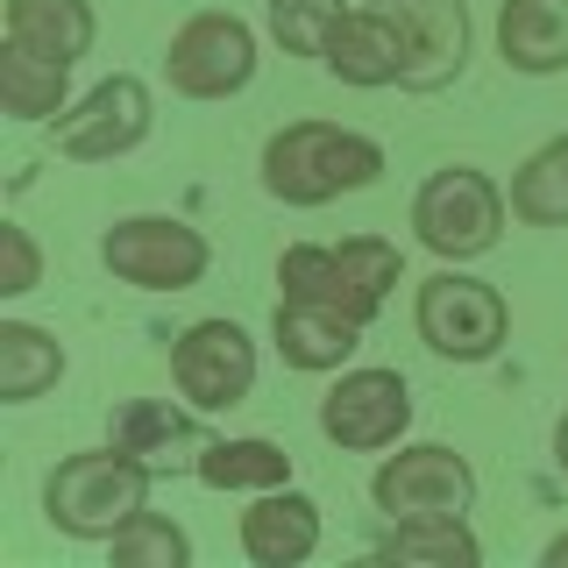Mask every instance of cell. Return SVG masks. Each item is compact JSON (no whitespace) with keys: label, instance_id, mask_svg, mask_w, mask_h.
<instances>
[{"label":"cell","instance_id":"25","mask_svg":"<svg viewBox=\"0 0 568 568\" xmlns=\"http://www.w3.org/2000/svg\"><path fill=\"white\" fill-rule=\"evenodd\" d=\"M0 298H29L36 284H43V248H36V235L22 221H0Z\"/></svg>","mask_w":568,"mask_h":568},{"label":"cell","instance_id":"10","mask_svg":"<svg viewBox=\"0 0 568 568\" xmlns=\"http://www.w3.org/2000/svg\"><path fill=\"white\" fill-rule=\"evenodd\" d=\"M171 384L192 413H235L256 390V342L235 320H192L171 342Z\"/></svg>","mask_w":568,"mask_h":568},{"label":"cell","instance_id":"12","mask_svg":"<svg viewBox=\"0 0 568 568\" xmlns=\"http://www.w3.org/2000/svg\"><path fill=\"white\" fill-rule=\"evenodd\" d=\"M405 43V93H448L469 71V8L462 0H369Z\"/></svg>","mask_w":568,"mask_h":568},{"label":"cell","instance_id":"1","mask_svg":"<svg viewBox=\"0 0 568 568\" xmlns=\"http://www.w3.org/2000/svg\"><path fill=\"white\" fill-rule=\"evenodd\" d=\"M377 178H384V142L363 129H342V121H284L263 142V192L298 213L369 192Z\"/></svg>","mask_w":568,"mask_h":568},{"label":"cell","instance_id":"8","mask_svg":"<svg viewBox=\"0 0 568 568\" xmlns=\"http://www.w3.org/2000/svg\"><path fill=\"white\" fill-rule=\"evenodd\" d=\"M156 129V100L150 85L135 79V71H114V79H100L85 100H71L58 121H50V150L64 156V164H114V156L142 150Z\"/></svg>","mask_w":568,"mask_h":568},{"label":"cell","instance_id":"23","mask_svg":"<svg viewBox=\"0 0 568 568\" xmlns=\"http://www.w3.org/2000/svg\"><path fill=\"white\" fill-rule=\"evenodd\" d=\"M106 555H114V568H192V532L164 511H142L106 540Z\"/></svg>","mask_w":568,"mask_h":568},{"label":"cell","instance_id":"14","mask_svg":"<svg viewBox=\"0 0 568 568\" xmlns=\"http://www.w3.org/2000/svg\"><path fill=\"white\" fill-rule=\"evenodd\" d=\"M242 555L256 568H298L320 555V505L306 490L277 484V490H256V505L242 511Z\"/></svg>","mask_w":568,"mask_h":568},{"label":"cell","instance_id":"7","mask_svg":"<svg viewBox=\"0 0 568 568\" xmlns=\"http://www.w3.org/2000/svg\"><path fill=\"white\" fill-rule=\"evenodd\" d=\"M164 79L178 100H235L256 79V29L227 8H200L171 29Z\"/></svg>","mask_w":568,"mask_h":568},{"label":"cell","instance_id":"5","mask_svg":"<svg viewBox=\"0 0 568 568\" xmlns=\"http://www.w3.org/2000/svg\"><path fill=\"white\" fill-rule=\"evenodd\" d=\"M413 327L440 363H490L511 334V306H505L497 284L469 277L462 263H440L413 292Z\"/></svg>","mask_w":568,"mask_h":568},{"label":"cell","instance_id":"17","mask_svg":"<svg viewBox=\"0 0 568 568\" xmlns=\"http://www.w3.org/2000/svg\"><path fill=\"white\" fill-rule=\"evenodd\" d=\"M100 36L93 0H8V43L36 50V58L79 64Z\"/></svg>","mask_w":568,"mask_h":568},{"label":"cell","instance_id":"27","mask_svg":"<svg viewBox=\"0 0 568 568\" xmlns=\"http://www.w3.org/2000/svg\"><path fill=\"white\" fill-rule=\"evenodd\" d=\"M540 561H547V568H568V532H555V540L540 547Z\"/></svg>","mask_w":568,"mask_h":568},{"label":"cell","instance_id":"4","mask_svg":"<svg viewBox=\"0 0 568 568\" xmlns=\"http://www.w3.org/2000/svg\"><path fill=\"white\" fill-rule=\"evenodd\" d=\"M505 221H511V192L476 164H448L413 192V235H419V248H434L440 263L490 256V248L505 242Z\"/></svg>","mask_w":568,"mask_h":568},{"label":"cell","instance_id":"19","mask_svg":"<svg viewBox=\"0 0 568 568\" xmlns=\"http://www.w3.org/2000/svg\"><path fill=\"white\" fill-rule=\"evenodd\" d=\"M71 106V64L0 43V114L8 121H58Z\"/></svg>","mask_w":568,"mask_h":568},{"label":"cell","instance_id":"21","mask_svg":"<svg viewBox=\"0 0 568 568\" xmlns=\"http://www.w3.org/2000/svg\"><path fill=\"white\" fill-rule=\"evenodd\" d=\"M377 561L398 568H476L484 540L469 532V519H390V532L377 540Z\"/></svg>","mask_w":568,"mask_h":568},{"label":"cell","instance_id":"20","mask_svg":"<svg viewBox=\"0 0 568 568\" xmlns=\"http://www.w3.org/2000/svg\"><path fill=\"white\" fill-rule=\"evenodd\" d=\"M192 476H200L206 490H248L256 497V490L292 484V455L263 434H235V440H206L200 462H192Z\"/></svg>","mask_w":568,"mask_h":568},{"label":"cell","instance_id":"22","mask_svg":"<svg viewBox=\"0 0 568 568\" xmlns=\"http://www.w3.org/2000/svg\"><path fill=\"white\" fill-rule=\"evenodd\" d=\"M511 221L519 227H568V129L511 171Z\"/></svg>","mask_w":568,"mask_h":568},{"label":"cell","instance_id":"11","mask_svg":"<svg viewBox=\"0 0 568 568\" xmlns=\"http://www.w3.org/2000/svg\"><path fill=\"white\" fill-rule=\"evenodd\" d=\"M413 426V384L398 369H342L320 398V434L342 455H384Z\"/></svg>","mask_w":568,"mask_h":568},{"label":"cell","instance_id":"18","mask_svg":"<svg viewBox=\"0 0 568 568\" xmlns=\"http://www.w3.org/2000/svg\"><path fill=\"white\" fill-rule=\"evenodd\" d=\"M64 377V342L36 320H0V405H36Z\"/></svg>","mask_w":568,"mask_h":568},{"label":"cell","instance_id":"6","mask_svg":"<svg viewBox=\"0 0 568 568\" xmlns=\"http://www.w3.org/2000/svg\"><path fill=\"white\" fill-rule=\"evenodd\" d=\"M100 263L135 292H192L213 271V242L178 213H129L100 235Z\"/></svg>","mask_w":568,"mask_h":568},{"label":"cell","instance_id":"9","mask_svg":"<svg viewBox=\"0 0 568 568\" xmlns=\"http://www.w3.org/2000/svg\"><path fill=\"white\" fill-rule=\"evenodd\" d=\"M369 505H377L384 519H469L476 469H469V455L440 448V440H413V448L377 462Z\"/></svg>","mask_w":568,"mask_h":568},{"label":"cell","instance_id":"13","mask_svg":"<svg viewBox=\"0 0 568 568\" xmlns=\"http://www.w3.org/2000/svg\"><path fill=\"white\" fill-rule=\"evenodd\" d=\"M363 320L320 306V298H277L271 313V342L284 355V369H298V377H327V369H348V355L363 348Z\"/></svg>","mask_w":568,"mask_h":568},{"label":"cell","instance_id":"24","mask_svg":"<svg viewBox=\"0 0 568 568\" xmlns=\"http://www.w3.org/2000/svg\"><path fill=\"white\" fill-rule=\"evenodd\" d=\"M348 14V0H271V36L284 58H320L327 29Z\"/></svg>","mask_w":568,"mask_h":568},{"label":"cell","instance_id":"16","mask_svg":"<svg viewBox=\"0 0 568 568\" xmlns=\"http://www.w3.org/2000/svg\"><path fill=\"white\" fill-rule=\"evenodd\" d=\"M497 58L526 79L568 71V0H505L497 8Z\"/></svg>","mask_w":568,"mask_h":568},{"label":"cell","instance_id":"3","mask_svg":"<svg viewBox=\"0 0 568 568\" xmlns=\"http://www.w3.org/2000/svg\"><path fill=\"white\" fill-rule=\"evenodd\" d=\"M398 277H405V256H398V242H384V235L292 242V248L277 256L284 298H320V306L363 320V327L384 313V298L398 292Z\"/></svg>","mask_w":568,"mask_h":568},{"label":"cell","instance_id":"28","mask_svg":"<svg viewBox=\"0 0 568 568\" xmlns=\"http://www.w3.org/2000/svg\"><path fill=\"white\" fill-rule=\"evenodd\" d=\"M555 469H561V476H568V413H561V419H555Z\"/></svg>","mask_w":568,"mask_h":568},{"label":"cell","instance_id":"15","mask_svg":"<svg viewBox=\"0 0 568 568\" xmlns=\"http://www.w3.org/2000/svg\"><path fill=\"white\" fill-rule=\"evenodd\" d=\"M320 64H327L342 85H355V93H377V85H398L405 79V43H398V29H390L369 0H355L342 22L327 29Z\"/></svg>","mask_w":568,"mask_h":568},{"label":"cell","instance_id":"2","mask_svg":"<svg viewBox=\"0 0 568 568\" xmlns=\"http://www.w3.org/2000/svg\"><path fill=\"white\" fill-rule=\"evenodd\" d=\"M150 484H156V469L135 448H121V440L79 448L43 476V519L64 540H114L129 519L150 511Z\"/></svg>","mask_w":568,"mask_h":568},{"label":"cell","instance_id":"26","mask_svg":"<svg viewBox=\"0 0 568 568\" xmlns=\"http://www.w3.org/2000/svg\"><path fill=\"white\" fill-rule=\"evenodd\" d=\"M178 434H185V413H164V405H121L114 413V440L135 448V455L164 448V440H178Z\"/></svg>","mask_w":568,"mask_h":568}]
</instances>
